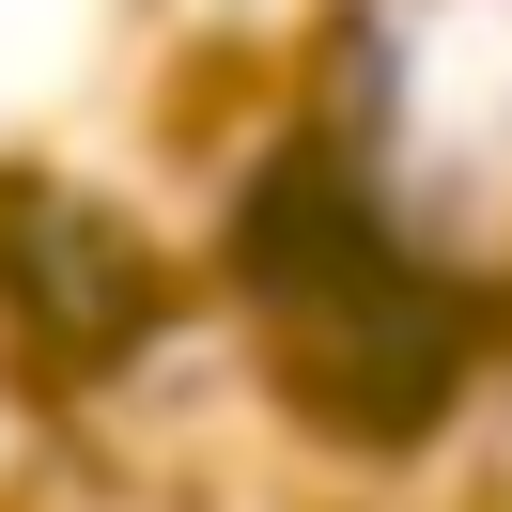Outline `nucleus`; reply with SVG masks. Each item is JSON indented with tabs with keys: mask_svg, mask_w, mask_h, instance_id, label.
<instances>
[{
	"mask_svg": "<svg viewBox=\"0 0 512 512\" xmlns=\"http://www.w3.org/2000/svg\"><path fill=\"white\" fill-rule=\"evenodd\" d=\"M357 140L404 233L435 249H512V0H388Z\"/></svg>",
	"mask_w": 512,
	"mask_h": 512,
	"instance_id": "f257e3e1",
	"label": "nucleus"
}]
</instances>
